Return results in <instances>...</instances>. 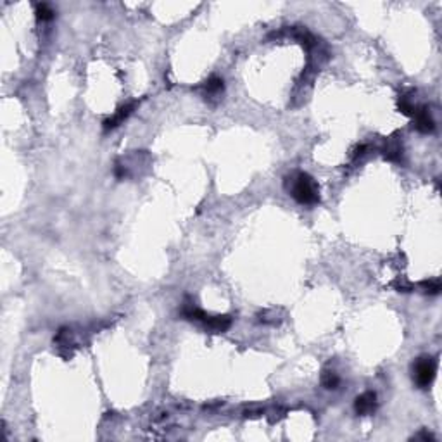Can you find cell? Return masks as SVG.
I'll return each mask as SVG.
<instances>
[{
  "instance_id": "1",
  "label": "cell",
  "mask_w": 442,
  "mask_h": 442,
  "mask_svg": "<svg viewBox=\"0 0 442 442\" xmlns=\"http://www.w3.org/2000/svg\"><path fill=\"white\" fill-rule=\"evenodd\" d=\"M287 189L299 204L314 206L320 201V189L308 173H295L287 178Z\"/></svg>"
},
{
  "instance_id": "2",
  "label": "cell",
  "mask_w": 442,
  "mask_h": 442,
  "mask_svg": "<svg viewBox=\"0 0 442 442\" xmlns=\"http://www.w3.org/2000/svg\"><path fill=\"white\" fill-rule=\"evenodd\" d=\"M437 373V359L432 356H422L413 365V378L418 387L427 389L434 382Z\"/></svg>"
},
{
  "instance_id": "3",
  "label": "cell",
  "mask_w": 442,
  "mask_h": 442,
  "mask_svg": "<svg viewBox=\"0 0 442 442\" xmlns=\"http://www.w3.org/2000/svg\"><path fill=\"white\" fill-rule=\"evenodd\" d=\"M378 406V401H377V394L372 391L368 392H363L361 396H358L354 401V411L359 415V417H368V415L375 413Z\"/></svg>"
},
{
  "instance_id": "4",
  "label": "cell",
  "mask_w": 442,
  "mask_h": 442,
  "mask_svg": "<svg viewBox=\"0 0 442 442\" xmlns=\"http://www.w3.org/2000/svg\"><path fill=\"white\" fill-rule=\"evenodd\" d=\"M413 118H415V128H417L418 132L430 133V132H434V128H436V123H434L432 116H430V111L427 109V107H417Z\"/></svg>"
},
{
  "instance_id": "5",
  "label": "cell",
  "mask_w": 442,
  "mask_h": 442,
  "mask_svg": "<svg viewBox=\"0 0 442 442\" xmlns=\"http://www.w3.org/2000/svg\"><path fill=\"white\" fill-rule=\"evenodd\" d=\"M202 323L206 325L208 330L221 333V332H226L228 328L231 327V318L228 316V314H220V316H208V314H206Z\"/></svg>"
},
{
  "instance_id": "6",
  "label": "cell",
  "mask_w": 442,
  "mask_h": 442,
  "mask_svg": "<svg viewBox=\"0 0 442 442\" xmlns=\"http://www.w3.org/2000/svg\"><path fill=\"white\" fill-rule=\"evenodd\" d=\"M133 109H135V102L119 107V109L116 111L111 118H107L106 121H104V130H112V128H116V126H119L130 114H132Z\"/></svg>"
},
{
  "instance_id": "7",
  "label": "cell",
  "mask_w": 442,
  "mask_h": 442,
  "mask_svg": "<svg viewBox=\"0 0 442 442\" xmlns=\"http://www.w3.org/2000/svg\"><path fill=\"white\" fill-rule=\"evenodd\" d=\"M401 156H403V147H401L399 142H389L387 145L384 147V157L389 161H399Z\"/></svg>"
},
{
  "instance_id": "8",
  "label": "cell",
  "mask_w": 442,
  "mask_h": 442,
  "mask_svg": "<svg viewBox=\"0 0 442 442\" xmlns=\"http://www.w3.org/2000/svg\"><path fill=\"white\" fill-rule=\"evenodd\" d=\"M223 80L218 76H211L208 81H206L204 85V90H206V95H218V93L223 92Z\"/></svg>"
},
{
  "instance_id": "9",
  "label": "cell",
  "mask_w": 442,
  "mask_h": 442,
  "mask_svg": "<svg viewBox=\"0 0 442 442\" xmlns=\"http://www.w3.org/2000/svg\"><path fill=\"white\" fill-rule=\"evenodd\" d=\"M340 384V378L333 370H325L323 375H321V385L325 389H337Z\"/></svg>"
},
{
  "instance_id": "10",
  "label": "cell",
  "mask_w": 442,
  "mask_h": 442,
  "mask_svg": "<svg viewBox=\"0 0 442 442\" xmlns=\"http://www.w3.org/2000/svg\"><path fill=\"white\" fill-rule=\"evenodd\" d=\"M399 109H401L403 114L413 116L415 111H417V106L413 104V100H411L410 95H401L399 97Z\"/></svg>"
},
{
  "instance_id": "11",
  "label": "cell",
  "mask_w": 442,
  "mask_h": 442,
  "mask_svg": "<svg viewBox=\"0 0 442 442\" xmlns=\"http://www.w3.org/2000/svg\"><path fill=\"white\" fill-rule=\"evenodd\" d=\"M55 10L52 9L48 3H38L36 5V17H38L40 21H50L52 17H54Z\"/></svg>"
},
{
  "instance_id": "12",
  "label": "cell",
  "mask_w": 442,
  "mask_h": 442,
  "mask_svg": "<svg viewBox=\"0 0 442 442\" xmlns=\"http://www.w3.org/2000/svg\"><path fill=\"white\" fill-rule=\"evenodd\" d=\"M422 290L425 292V294H430V295H436L441 292V280L439 278H434V280H425V282L420 283Z\"/></svg>"
},
{
  "instance_id": "13",
  "label": "cell",
  "mask_w": 442,
  "mask_h": 442,
  "mask_svg": "<svg viewBox=\"0 0 442 442\" xmlns=\"http://www.w3.org/2000/svg\"><path fill=\"white\" fill-rule=\"evenodd\" d=\"M413 439H425V441H429V439H434V436L430 432H420V434H417Z\"/></svg>"
}]
</instances>
